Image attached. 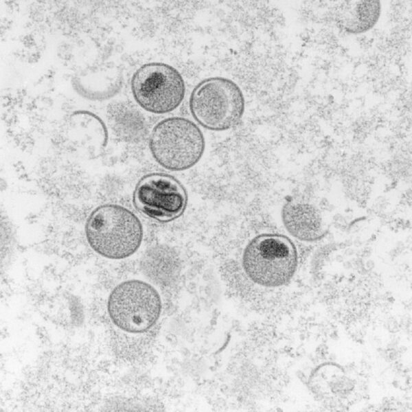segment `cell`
I'll return each mask as SVG.
<instances>
[{
  "mask_svg": "<svg viewBox=\"0 0 412 412\" xmlns=\"http://www.w3.org/2000/svg\"><path fill=\"white\" fill-rule=\"evenodd\" d=\"M148 144L154 161L163 168L175 172L195 165L205 148L200 128L181 117H171L159 122L151 131Z\"/></svg>",
  "mask_w": 412,
  "mask_h": 412,
  "instance_id": "277c9868",
  "label": "cell"
},
{
  "mask_svg": "<svg viewBox=\"0 0 412 412\" xmlns=\"http://www.w3.org/2000/svg\"><path fill=\"white\" fill-rule=\"evenodd\" d=\"M106 308L111 321L117 328L129 334H141L150 330L159 321L162 300L152 284L132 279L113 288Z\"/></svg>",
  "mask_w": 412,
  "mask_h": 412,
  "instance_id": "5b68a950",
  "label": "cell"
},
{
  "mask_svg": "<svg viewBox=\"0 0 412 412\" xmlns=\"http://www.w3.org/2000/svg\"><path fill=\"white\" fill-rule=\"evenodd\" d=\"M130 89L137 104L154 114H165L175 110L185 93L181 73L163 62H149L139 67L132 76Z\"/></svg>",
  "mask_w": 412,
  "mask_h": 412,
  "instance_id": "8992f818",
  "label": "cell"
},
{
  "mask_svg": "<svg viewBox=\"0 0 412 412\" xmlns=\"http://www.w3.org/2000/svg\"><path fill=\"white\" fill-rule=\"evenodd\" d=\"M72 86L81 97L91 101H104L114 97L122 84V75L111 63L90 66L76 73Z\"/></svg>",
  "mask_w": 412,
  "mask_h": 412,
  "instance_id": "ba28073f",
  "label": "cell"
},
{
  "mask_svg": "<svg viewBox=\"0 0 412 412\" xmlns=\"http://www.w3.org/2000/svg\"><path fill=\"white\" fill-rule=\"evenodd\" d=\"M187 201V191L178 179L159 172L141 177L133 195L136 209L145 216L160 222L179 218L186 209Z\"/></svg>",
  "mask_w": 412,
  "mask_h": 412,
  "instance_id": "52a82bcc",
  "label": "cell"
},
{
  "mask_svg": "<svg viewBox=\"0 0 412 412\" xmlns=\"http://www.w3.org/2000/svg\"><path fill=\"white\" fill-rule=\"evenodd\" d=\"M283 225L293 237L304 242H315L326 234V227L319 211L312 205L290 201L282 207Z\"/></svg>",
  "mask_w": 412,
  "mask_h": 412,
  "instance_id": "9c48e42d",
  "label": "cell"
},
{
  "mask_svg": "<svg viewBox=\"0 0 412 412\" xmlns=\"http://www.w3.org/2000/svg\"><path fill=\"white\" fill-rule=\"evenodd\" d=\"M192 116L203 128L224 131L238 124L244 112L240 88L230 79L210 77L198 82L189 98Z\"/></svg>",
  "mask_w": 412,
  "mask_h": 412,
  "instance_id": "3957f363",
  "label": "cell"
},
{
  "mask_svg": "<svg viewBox=\"0 0 412 412\" xmlns=\"http://www.w3.org/2000/svg\"><path fill=\"white\" fill-rule=\"evenodd\" d=\"M298 265L297 249L287 236L279 233H262L252 238L242 256V266L247 277L266 288H277L288 284Z\"/></svg>",
  "mask_w": 412,
  "mask_h": 412,
  "instance_id": "7a4b0ae2",
  "label": "cell"
},
{
  "mask_svg": "<svg viewBox=\"0 0 412 412\" xmlns=\"http://www.w3.org/2000/svg\"><path fill=\"white\" fill-rule=\"evenodd\" d=\"M380 13L379 1H350L338 8L334 21L341 30L358 34L371 29L378 22Z\"/></svg>",
  "mask_w": 412,
  "mask_h": 412,
  "instance_id": "30bf717a",
  "label": "cell"
},
{
  "mask_svg": "<svg viewBox=\"0 0 412 412\" xmlns=\"http://www.w3.org/2000/svg\"><path fill=\"white\" fill-rule=\"evenodd\" d=\"M84 232L90 247L111 260L133 255L140 247L144 236L143 226L137 216L116 204L95 208L87 219Z\"/></svg>",
  "mask_w": 412,
  "mask_h": 412,
  "instance_id": "6da1fadb",
  "label": "cell"
}]
</instances>
